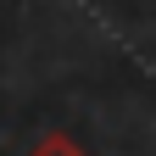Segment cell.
I'll return each instance as SVG.
<instances>
[{
    "label": "cell",
    "instance_id": "1",
    "mask_svg": "<svg viewBox=\"0 0 156 156\" xmlns=\"http://www.w3.org/2000/svg\"><path fill=\"white\" fill-rule=\"evenodd\" d=\"M28 156H89V151L78 145L73 134H45V140H39V145H34Z\"/></svg>",
    "mask_w": 156,
    "mask_h": 156
}]
</instances>
